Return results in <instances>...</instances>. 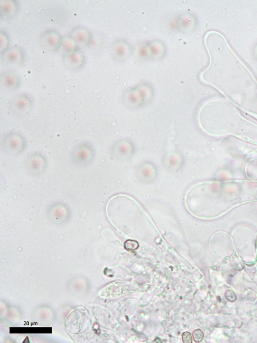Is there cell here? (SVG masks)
Here are the masks:
<instances>
[{"instance_id":"cell-4","label":"cell","mask_w":257,"mask_h":343,"mask_svg":"<svg viewBox=\"0 0 257 343\" xmlns=\"http://www.w3.org/2000/svg\"><path fill=\"white\" fill-rule=\"evenodd\" d=\"M1 83L5 89L13 90L16 88L18 83V79L14 74L7 73L2 76Z\"/></svg>"},{"instance_id":"cell-7","label":"cell","mask_w":257,"mask_h":343,"mask_svg":"<svg viewBox=\"0 0 257 343\" xmlns=\"http://www.w3.org/2000/svg\"><path fill=\"white\" fill-rule=\"evenodd\" d=\"M68 60L69 65L72 67L77 68L82 64V57L81 54L74 52L68 55Z\"/></svg>"},{"instance_id":"cell-12","label":"cell","mask_w":257,"mask_h":343,"mask_svg":"<svg viewBox=\"0 0 257 343\" xmlns=\"http://www.w3.org/2000/svg\"><path fill=\"white\" fill-rule=\"evenodd\" d=\"M182 340L184 343H191L192 342V336L190 333L187 331L183 333L182 335Z\"/></svg>"},{"instance_id":"cell-3","label":"cell","mask_w":257,"mask_h":343,"mask_svg":"<svg viewBox=\"0 0 257 343\" xmlns=\"http://www.w3.org/2000/svg\"><path fill=\"white\" fill-rule=\"evenodd\" d=\"M4 55V61L10 65L18 64L22 60L21 51L16 48L10 49Z\"/></svg>"},{"instance_id":"cell-6","label":"cell","mask_w":257,"mask_h":343,"mask_svg":"<svg viewBox=\"0 0 257 343\" xmlns=\"http://www.w3.org/2000/svg\"><path fill=\"white\" fill-rule=\"evenodd\" d=\"M1 12L2 14L7 17H11L16 11V5L13 1H4L2 4Z\"/></svg>"},{"instance_id":"cell-9","label":"cell","mask_w":257,"mask_h":343,"mask_svg":"<svg viewBox=\"0 0 257 343\" xmlns=\"http://www.w3.org/2000/svg\"><path fill=\"white\" fill-rule=\"evenodd\" d=\"M139 244L136 241L128 240L125 243V248L128 250H135L138 249Z\"/></svg>"},{"instance_id":"cell-8","label":"cell","mask_w":257,"mask_h":343,"mask_svg":"<svg viewBox=\"0 0 257 343\" xmlns=\"http://www.w3.org/2000/svg\"><path fill=\"white\" fill-rule=\"evenodd\" d=\"M74 38L76 40L81 43H86L88 39V34L85 30H77L74 34Z\"/></svg>"},{"instance_id":"cell-5","label":"cell","mask_w":257,"mask_h":343,"mask_svg":"<svg viewBox=\"0 0 257 343\" xmlns=\"http://www.w3.org/2000/svg\"><path fill=\"white\" fill-rule=\"evenodd\" d=\"M59 42V37L56 33H48L45 35L43 39L44 46L48 48V50L56 49L58 46Z\"/></svg>"},{"instance_id":"cell-10","label":"cell","mask_w":257,"mask_h":343,"mask_svg":"<svg viewBox=\"0 0 257 343\" xmlns=\"http://www.w3.org/2000/svg\"><path fill=\"white\" fill-rule=\"evenodd\" d=\"M192 335H193V339L196 343L201 342L204 338L203 333L200 329L194 331Z\"/></svg>"},{"instance_id":"cell-13","label":"cell","mask_w":257,"mask_h":343,"mask_svg":"<svg viewBox=\"0 0 257 343\" xmlns=\"http://www.w3.org/2000/svg\"><path fill=\"white\" fill-rule=\"evenodd\" d=\"M153 342H154V343H162V341H161V339H160V338H156V339H155L154 340V341Z\"/></svg>"},{"instance_id":"cell-11","label":"cell","mask_w":257,"mask_h":343,"mask_svg":"<svg viewBox=\"0 0 257 343\" xmlns=\"http://www.w3.org/2000/svg\"><path fill=\"white\" fill-rule=\"evenodd\" d=\"M225 296L226 298L230 302H233L236 300V296L235 293L231 290L226 291Z\"/></svg>"},{"instance_id":"cell-1","label":"cell","mask_w":257,"mask_h":343,"mask_svg":"<svg viewBox=\"0 0 257 343\" xmlns=\"http://www.w3.org/2000/svg\"><path fill=\"white\" fill-rule=\"evenodd\" d=\"M24 145L23 137L18 134H11L4 141V146L8 151L17 152L22 150Z\"/></svg>"},{"instance_id":"cell-2","label":"cell","mask_w":257,"mask_h":343,"mask_svg":"<svg viewBox=\"0 0 257 343\" xmlns=\"http://www.w3.org/2000/svg\"><path fill=\"white\" fill-rule=\"evenodd\" d=\"M31 107L30 99L25 96L17 97L12 102V109L16 114L21 115L27 113Z\"/></svg>"}]
</instances>
